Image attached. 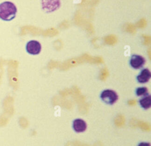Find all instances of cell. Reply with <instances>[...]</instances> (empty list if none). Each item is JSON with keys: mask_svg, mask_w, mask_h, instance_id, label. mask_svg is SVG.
Listing matches in <instances>:
<instances>
[{"mask_svg": "<svg viewBox=\"0 0 151 146\" xmlns=\"http://www.w3.org/2000/svg\"><path fill=\"white\" fill-rule=\"evenodd\" d=\"M146 62V59L144 57L139 55L134 54L131 57L130 59V66L136 69H140L143 67Z\"/></svg>", "mask_w": 151, "mask_h": 146, "instance_id": "277c9868", "label": "cell"}, {"mask_svg": "<svg viewBox=\"0 0 151 146\" xmlns=\"http://www.w3.org/2000/svg\"><path fill=\"white\" fill-rule=\"evenodd\" d=\"M140 105L145 110H147L151 107V96L148 94L139 101Z\"/></svg>", "mask_w": 151, "mask_h": 146, "instance_id": "ba28073f", "label": "cell"}, {"mask_svg": "<svg viewBox=\"0 0 151 146\" xmlns=\"http://www.w3.org/2000/svg\"><path fill=\"white\" fill-rule=\"evenodd\" d=\"M17 9L14 3L5 1L0 4V18L5 21L13 19L16 15Z\"/></svg>", "mask_w": 151, "mask_h": 146, "instance_id": "6da1fadb", "label": "cell"}, {"mask_svg": "<svg viewBox=\"0 0 151 146\" xmlns=\"http://www.w3.org/2000/svg\"><path fill=\"white\" fill-rule=\"evenodd\" d=\"M136 94L139 97L147 95L149 94L148 89L145 87H139L136 89Z\"/></svg>", "mask_w": 151, "mask_h": 146, "instance_id": "9c48e42d", "label": "cell"}, {"mask_svg": "<svg viewBox=\"0 0 151 146\" xmlns=\"http://www.w3.org/2000/svg\"><path fill=\"white\" fill-rule=\"evenodd\" d=\"M100 98L105 103L112 105L117 101L119 97L114 91L112 89H105L101 93Z\"/></svg>", "mask_w": 151, "mask_h": 146, "instance_id": "7a4b0ae2", "label": "cell"}, {"mask_svg": "<svg viewBox=\"0 0 151 146\" xmlns=\"http://www.w3.org/2000/svg\"><path fill=\"white\" fill-rule=\"evenodd\" d=\"M73 128L76 132H84L87 129L86 122L82 119L77 118L74 120Z\"/></svg>", "mask_w": 151, "mask_h": 146, "instance_id": "8992f818", "label": "cell"}, {"mask_svg": "<svg viewBox=\"0 0 151 146\" xmlns=\"http://www.w3.org/2000/svg\"><path fill=\"white\" fill-rule=\"evenodd\" d=\"M151 78L150 71L147 68L143 69L137 76V80L139 83L145 84Z\"/></svg>", "mask_w": 151, "mask_h": 146, "instance_id": "52a82bcc", "label": "cell"}, {"mask_svg": "<svg viewBox=\"0 0 151 146\" xmlns=\"http://www.w3.org/2000/svg\"><path fill=\"white\" fill-rule=\"evenodd\" d=\"M137 146H151L149 142H140Z\"/></svg>", "mask_w": 151, "mask_h": 146, "instance_id": "30bf717a", "label": "cell"}, {"mask_svg": "<svg viewBox=\"0 0 151 146\" xmlns=\"http://www.w3.org/2000/svg\"><path fill=\"white\" fill-rule=\"evenodd\" d=\"M26 50L29 54L38 55L41 50V44L35 40L29 41L26 45Z\"/></svg>", "mask_w": 151, "mask_h": 146, "instance_id": "3957f363", "label": "cell"}, {"mask_svg": "<svg viewBox=\"0 0 151 146\" xmlns=\"http://www.w3.org/2000/svg\"><path fill=\"white\" fill-rule=\"evenodd\" d=\"M60 5V0H42V7L47 12L54 11Z\"/></svg>", "mask_w": 151, "mask_h": 146, "instance_id": "5b68a950", "label": "cell"}]
</instances>
